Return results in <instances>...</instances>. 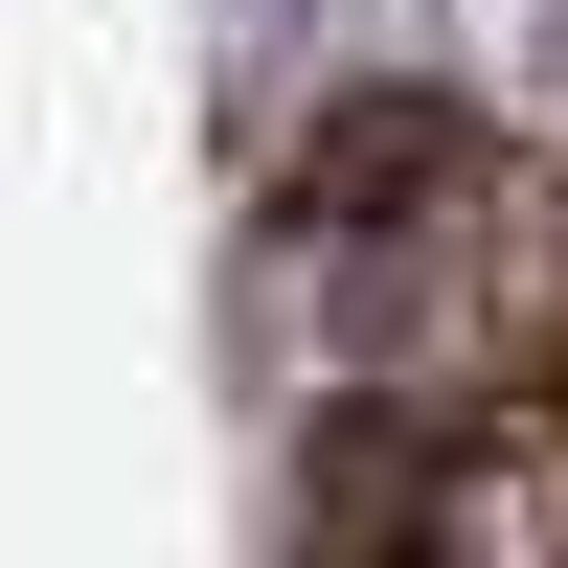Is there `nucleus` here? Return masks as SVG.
Instances as JSON below:
<instances>
[{
    "label": "nucleus",
    "mask_w": 568,
    "mask_h": 568,
    "mask_svg": "<svg viewBox=\"0 0 568 568\" xmlns=\"http://www.w3.org/2000/svg\"><path fill=\"white\" fill-rule=\"evenodd\" d=\"M478 160H500V136L455 114V91H342V114L296 136V227L409 251V227H455V205H478Z\"/></svg>",
    "instance_id": "obj_1"
}]
</instances>
